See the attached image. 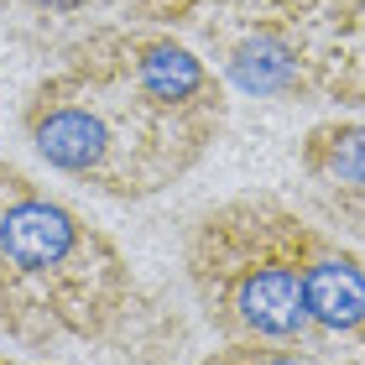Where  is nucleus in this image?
Segmentation results:
<instances>
[{"label": "nucleus", "instance_id": "7", "mask_svg": "<svg viewBox=\"0 0 365 365\" xmlns=\"http://www.w3.org/2000/svg\"><path fill=\"white\" fill-rule=\"evenodd\" d=\"M198 11H204V0H16V21L68 31V42L105 26H193Z\"/></svg>", "mask_w": 365, "mask_h": 365}, {"label": "nucleus", "instance_id": "3", "mask_svg": "<svg viewBox=\"0 0 365 365\" xmlns=\"http://www.w3.org/2000/svg\"><path fill=\"white\" fill-rule=\"evenodd\" d=\"M319 225L282 193L209 204L182 235V277L220 344L319 339L308 313V251Z\"/></svg>", "mask_w": 365, "mask_h": 365}, {"label": "nucleus", "instance_id": "5", "mask_svg": "<svg viewBox=\"0 0 365 365\" xmlns=\"http://www.w3.org/2000/svg\"><path fill=\"white\" fill-rule=\"evenodd\" d=\"M297 173L308 178V193L339 235L365 240V120L339 115L319 120L297 141Z\"/></svg>", "mask_w": 365, "mask_h": 365}, {"label": "nucleus", "instance_id": "8", "mask_svg": "<svg viewBox=\"0 0 365 365\" xmlns=\"http://www.w3.org/2000/svg\"><path fill=\"white\" fill-rule=\"evenodd\" d=\"M0 365H53V360H21V355H0Z\"/></svg>", "mask_w": 365, "mask_h": 365}, {"label": "nucleus", "instance_id": "4", "mask_svg": "<svg viewBox=\"0 0 365 365\" xmlns=\"http://www.w3.org/2000/svg\"><path fill=\"white\" fill-rule=\"evenodd\" d=\"M188 31L245 99L365 110V0H204Z\"/></svg>", "mask_w": 365, "mask_h": 365}, {"label": "nucleus", "instance_id": "10", "mask_svg": "<svg viewBox=\"0 0 365 365\" xmlns=\"http://www.w3.org/2000/svg\"><path fill=\"white\" fill-rule=\"evenodd\" d=\"M355 350H360V360H365V334H360V344H355Z\"/></svg>", "mask_w": 365, "mask_h": 365}, {"label": "nucleus", "instance_id": "1", "mask_svg": "<svg viewBox=\"0 0 365 365\" xmlns=\"http://www.w3.org/2000/svg\"><path fill=\"white\" fill-rule=\"evenodd\" d=\"M230 125V84L168 26H105L58 47L21 99V136L47 173L115 204L168 193Z\"/></svg>", "mask_w": 365, "mask_h": 365}, {"label": "nucleus", "instance_id": "2", "mask_svg": "<svg viewBox=\"0 0 365 365\" xmlns=\"http://www.w3.org/2000/svg\"><path fill=\"white\" fill-rule=\"evenodd\" d=\"M0 334L21 350L173 365L188 324L89 214L0 157Z\"/></svg>", "mask_w": 365, "mask_h": 365}, {"label": "nucleus", "instance_id": "9", "mask_svg": "<svg viewBox=\"0 0 365 365\" xmlns=\"http://www.w3.org/2000/svg\"><path fill=\"white\" fill-rule=\"evenodd\" d=\"M6 16H16V0H0V21H6Z\"/></svg>", "mask_w": 365, "mask_h": 365}, {"label": "nucleus", "instance_id": "6", "mask_svg": "<svg viewBox=\"0 0 365 365\" xmlns=\"http://www.w3.org/2000/svg\"><path fill=\"white\" fill-rule=\"evenodd\" d=\"M308 313H313V329L329 339L360 344L365 334V256L350 251L324 225L308 251Z\"/></svg>", "mask_w": 365, "mask_h": 365}]
</instances>
